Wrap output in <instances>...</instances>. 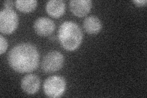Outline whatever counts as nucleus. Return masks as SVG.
Here are the masks:
<instances>
[{
	"mask_svg": "<svg viewBox=\"0 0 147 98\" xmlns=\"http://www.w3.org/2000/svg\"><path fill=\"white\" fill-rule=\"evenodd\" d=\"M40 85L39 77L35 74H28L23 77L21 81V87L28 95H34L38 91Z\"/></svg>",
	"mask_w": 147,
	"mask_h": 98,
	"instance_id": "0eeeda50",
	"label": "nucleus"
},
{
	"mask_svg": "<svg viewBox=\"0 0 147 98\" xmlns=\"http://www.w3.org/2000/svg\"><path fill=\"white\" fill-rule=\"evenodd\" d=\"M58 39L63 47L67 51H74L80 45L83 34L80 26L72 21L61 23L58 30Z\"/></svg>",
	"mask_w": 147,
	"mask_h": 98,
	"instance_id": "f03ea898",
	"label": "nucleus"
},
{
	"mask_svg": "<svg viewBox=\"0 0 147 98\" xmlns=\"http://www.w3.org/2000/svg\"><path fill=\"white\" fill-rule=\"evenodd\" d=\"M7 41L4 37L1 34L0 35V53L3 55L6 52L7 48Z\"/></svg>",
	"mask_w": 147,
	"mask_h": 98,
	"instance_id": "f8f14e48",
	"label": "nucleus"
},
{
	"mask_svg": "<svg viewBox=\"0 0 147 98\" xmlns=\"http://www.w3.org/2000/svg\"><path fill=\"white\" fill-rule=\"evenodd\" d=\"M18 17L16 12L12 8H3L0 12V31L9 34L18 26Z\"/></svg>",
	"mask_w": 147,
	"mask_h": 98,
	"instance_id": "20e7f679",
	"label": "nucleus"
},
{
	"mask_svg": "<svg viewBox=\"0 0 147 98\" xmlns=\"http://www.w3.org/2000/svg\"><path fill=\"white\" fill-rule=\"evenodd\" d=\"M34 30L39 36H47L51 34L55 29V23L47 17H39L34 23Z\"/></svg>",
	"mask_w": 147,
	"mask_h": 98,
	"instance_id": "423d86ee",
	"label": "nucleus"
},
{
	"mask_svg": "<svg viewBox=\"0 0 147 98\" xmlns=\"http://www.w3.org/2000/svg\"><path fill=\"white\" fill-rule=\"evenodd\" d=\"M43 88L45 95L47 97L57 98L61 97L66 89V82L64 77L53 76L45 80Z\"/></svg>",
	"mask_w": 147,
	"mask_h": 98,
	"instance_id": "7ed1b4c3",
	"label": "nucleus"
},
{
	"mask_svg": "<svg viewBox=\"0 0 147 98\" xmlns=\"http://www.w3.org/2000/svg\"><path fill=\"white\" fill-rule=\"evenodd\" d=\"M64 62V58L63 54L58 51H50L45 55L41 68L42 71L47 73H52L59 71Z\"/></svg>",
	"mask_w": 147,
	"mask_h": 98,
	"instance_id": "39448f33",
	"label": "nucleus"
},
{
	"mask_svg": "<svg viewBox=\"0 0 147 98\" xmlns=\"http://www.w3.org/2000/svg\"><path fill=\"white\" fill-rule=\"evenodd\" d=\"M46 11L54 18L61 17L66 10V3L63 0H50L46 4Z\"/></svg>",
	"mask_w": 147,
	"mask_h": 98,
	"instance_id": "1a4fd4ad",
	"label": "nucleus"
},
{
	"mask_svg": "<svg viewBox=\"0 0 147 98\" xmlns=\"http://www.w3.org/2000/svg\"><path fill=\"white\" fill-rule=\"evenodd\" d=\"M84 30L90 34L99 33L102 28V23L98 17L94 16L87 17L83 23Z\"/></svg>",
	"mask_w": 147,
	"mask_h": 98,
	"instance_id": "9d476101",
	"label": "nucleus"
},
{
	"mask_svg": "<svg viewBox=\"0 0 147 98\" xmlns=\"http://www.w3.org/2000/svg\"><path fill=\"white\" fill-rule=\"evenodd\" d=\"M15 2L11 1V0H7V1H4L3 5L5 8H12L13 7V5H14Z\"/></svg>",
	"mask_w": 147,
	"mask_h": 98,
	"instance_id": "4468645a",
	"label": "nucleus"
},
{
	"mask_svg": "<svg viewBox=\"0 0 147 98\" xmlns=\"http://www.w3.org/2000/svg\"><path fill=\"white\" fill-rule=\"evenodd\" d=\"M15 4L18 10L28 13L34 10L38 5V1L36 0H17Z\"/></svg>",
	"mask_w": 147,
	"mask_h": 98,
	"instance_id": "9b49d317",
	"label": "nucleus"
},
{
	"mask_svg": "<svg viewBox=\"0 0 147 98\" xmlns=\"http://www.w3.org/2000/svg\"><path fill=\"white\" fill-rule=\"evenodd\" d=\"M133 3H134L137 6L142 7L146 6L147 1L146 0H134V1H133Z\"/></svg>",
	"mask_w": 147,
	"mask_h": 98,
	"instance_id": "ddd939ff",
	"label": "nucleus"
},
{
	"mask_svg": "<svg viewBox=\"0 0 147 98\" xmlns=\"http://www.w3.org/2000/svg\"><path fill=\"white\" fill-rule=\"evenodd\" d=\"M69 7L74 15L82 17L90 12L92 1L90 0H71L69 2Z\"/></svg>",
	"mask_w": 147,
	"mask_h": 98,
	"instance_id": "6e6552de",
	"label": "nucleus"
},
{
	"mask_svg": "<svg viewBox=\"0 0 147 98\" xmlns=\"http://www.w3.org/2000/svg\"><path fill=\"white\" fill-rule=\"evenodd\" d=\"M7 62L9 66L17 72H31L38 67L39 54L34 45L27 43H20L9 51Z\"/></svg>",
	"mask_w": 147,
	"mask_h": 98,
	"instance_id": "f257e3e1",
	"label": "nucleus"
}]
</instances>
